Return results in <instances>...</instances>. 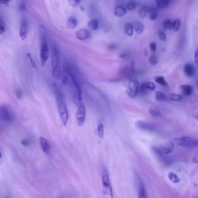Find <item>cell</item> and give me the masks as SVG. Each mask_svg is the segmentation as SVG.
Here are the masks:
<instances>
[{"label":"cell","mask_w":198,"mask_h":198,"mask_svg":"<svg viewBox=\"0 0 198 198\" xmlns=\"http://www.w3.org/2000/svg\"><path fill=\"white\" fill-rule=\"evenodd\" d=\"M125 29L126 33L129 36L133 35L134 33L133 25L130 23H127L125 24Z\"/></svg>","instance_id":"25"},{"label":"cell","mask_w":198,"mask_h":198,"mask_svg":"<svg viewBox=\"0 0 198 198\" xmlns=\"http://www.w3.org/2000/svg\"><path fill=\"white\" fill-rule=\"evenodd\" d=\"M170 99L172 101H180L182 100L183 97L181 95L171 93L170 94Z\"/></svg>","instance_id":"29"},{"label":"cell","mask_w":198,"mask_h":198,"mask_svg":"<svg viewBox=\"0 0 198 198\" xmlns=\"http://www.w3.org/2000/svg\"><path fill=\"white\" fill-rule=\"evenodd\" d=\"M149 62L150 64L155 65L157 64L158 62V58L156 55H152L149 59Z\"/></svg>","instance_id":"33"},{"label":"cell","mask_w":198,"mask_h":198,"mask_svg":"<svg viewBox=\"0 0 198 198\" xmlns=\"http://www.w3.org/2000/svg\"><path fill=\"white\" fill-rule=\"evenodd\" d=\"M193 198H197V197H193Z\"/></svg>","instance_id":"49"},{"label":"cell","mask_w":198,"mask_h":198,"mask_svg":"<svg viewBox=\"0 0 198 198\" xmlns=\"http://www.w3.org/2000/svg\"><path fill=\"white\" fill-rule=\"evenodd\" d=\"M28 34V22L25 18H23L21 21L20 29H19V35L21 40H25Z\"/></svg>","instance_id":"10"},{"label":"cell","mask_w":198,"mask_h":198,"mask_svg":"<svg viewBox=\"0 0 198 198\" xmlns=\"http://www.w3.org/2000/svg\"><path fill=\"white\" fill-rule=\"evenodd\" d=\"M195 119H197V120H198V114L195 116Z\"/></svg>","instance_id":"47"},{"label":"cell","mask_w":198,"mask_h":198,"mask_svg":"<svg viewBox=\"0 0 198 198\" xmlns=\"http://www.w3.org/2000/svg\"><path fill=\"white\" fill-rule=\"evenodd\" d=\"M40 142L42 151L45 153H48L49 152L50 145L47 140L43 137H40Z\"/></svg>","instance_id":"13"},{"label":"cell","mask_w":198,"mask_h":198,"mask_svg":"<svg viewBox=\"0 0 198 198\" xmlns=\"http://www.w3.org/2000/svg\"><path fill=\"white\" fill-rule=\"evenodd\" d=\"M86 107L83 103H81L79 105L77 112L76 114V119L77 120L78 125L79 126H81L84 123L86 118Z\"/></svg>","instance_id":"8"},{"label":"cell","mask_w":198,"mask_h":198,"mask_svg":"<svg viewBox=\"0 0 198 198\" xmlns=\"http://www.w3.org/2000/svg\"><path fill=\"white\" fill-rule=\"evenodd\" d=\"M134 28H135V32L138 35H141L145 31V27L143 24L140 21H135L134 23Z\"/></svg>","instance_id":"15"},{"label":"cell","mask_w":198,"mask_h":198,"mask_svg":"<svg viewBox=\"0 0 198 198\" xmlns=\"http://www.w3.org/2000/svg\"><path fill=\"white\" fill-rule=\"evenodd\" d=\"M77 24V23L76 19L73 17H70L67 21L66 25L68 28L73 29L76 27Z\"/></svg>","instance_id":"17"},{"label":"cell","mask_w":198,"mask_h":198,"mask_svg":"<svg viewBox=\"0 0 198 198\" xmlns=\"http://www.w3.org/2000/svg\"><path fill=\"white\" fill-rule=\"evenodd\" d=\"M155 81L158 84L163 87H167L168 83L165 80L164 78L161 76H156L155 78Z\"/></svg>","instance_id":"22"},{"label":"cell","mask_w":198,"mask_h":198,"mask_svg":"<svg viewBox=\"0 0 198 198\" xmlns=\"http://www.w3.org/2000/svg\"><path fill=\"white\" fill-rule=\"evenodd\" d=\"M2 20L1 18V20H0V34L1 35L4 33L5 32V27L4 26L3 24Z\"/></svg>","instance_id":"39"},{"label":"cell","mask_w":198,"mask_h":198,"mask_svg":"<svg viewBox=\"0 0 198 198\" xmlns=\"http://www.w3.org/2000/svg\"><path fill=\"white\" fill-rule=\"evenodd\" d=\"M89 28L93 30H96L99 27V21L97 19H93L89 21L88 24Z\"/></svg>","instance_id":"24"},{"label":"cell","mask_w":198,"mask_h":198,"mask_svg":"<svg viewBox=\"0 0 198 198\" xmlns=\"http://www.w3.org/2000/svg\"><path fill=\"white\" fill-rule=\"evenodd\" d=\"M21 143L24 146L27 147L28 146L29 141L27 139H23V140H21Z\"/></svg>","instance_id":"41"},{"label":"cell","mask_w":198,"mask_h":198,"mask_svg":"<svg viewBox=\"0 0 198 198\" xmlns=\"http://www.w3.org/2000/svg\"><path fill=\"white\" fill-rule=\"evenodd\" d=\"M197 86H198V82H197Z\"/></svg>","instance_id":"48"},{"label":"cell","mask_w":198,"mask_h":198,"mask_svg":"<svg viewBox=\"0 0 198 198\" xmlns=\"http://www.w3.org/2000/svg\"><path fill=\"white\" fill-rule=\"evenodd\" d=\"M59 54L56 47H53L52 55V65L53 76L58 79H61L62 75L60 66Z\"/></svg>","instance_id":"2"},{"label":"cell","mask_w":198,"mask_h":198,"mask_svg":"<svg viewBox=\"0 0 198 198\" xmlns=\"http://www.w3.org/2000/svg\"><path fill=\"white\" fill-rule=\"evenodd\" d=\"M172 21L170 19H167L163 23V27L167 30H170L173 27Z\"/></svg>","instance_id":"30"},{"label":"cell","mask_w":198,"mask_h":198,"mask_svg":"<svg viewBox=\"0 0 198 198\" xmlns=\"http://www.w3.org/2000/svg\"><path fill=\"white\" fill-rule=\"evenodd\" d=\"M149 113L150 115L153 117H158L161 115V112L158 109L155 108H151L149 109Z\"/></svg>","instance_id":"28"},{"label":"cell","mask_w":198,"mask_h":198,"mask_svg":"<svg viewBox=\"0 0 198 198\" xmlns=\"http://www.w3.org/2000/svg\"><path fill=\"white\" fill-rule=\"evenodd\" d=\"M41 40L40 58L42 66H44L48 60L49 57L48 47L44 32L42 34Z\"/></svg>","instance_id":"3"},{"label":"cell","mask_w":198,"mask_h":198,"mask_svg":"<svg viewBox=\"0 0 198 198\" xmlns=\"http://www.w3.org/2000/svg\"><path fill=\"white\" fill-rule=\"evenodd\" d=\"M136 8L135 3V1H129L127 3V8L130 11H135Z\"/></svg>","instance_id":"31"},{"label":"cell","mask_w":198,"mask_h":198,"mask_svg":"<svg viewBox=\"0 0 198 198\" xmlns=\"http://www.w3.org/2000/svg\"><path fill=\"white\" fill-rule=\"evenodd\" d=\"M135 126L139 129L148 131H155L157 129L156 127L153 124L143 121H137L136 122Z\"/></svg>","instance_id":"9"},{"label":"cell","mask_w":198,"mask_h":198,"mask_svg":"<svg viewBox=\"0 0 198 198\" xmlns=\"http://www.w3.org/2000/svg\"><path fill=\"white\" fill-rule=\"evenodd\" d=\"M145 87L147 88L148 90L154 91L156 89V85L153 83L148 82L144 83Z\"/></svg>","instance_id":"32"},{"label":"cell","mask_w":198,"mask_h":198,"mask_svg":"<svg viewBox=\"0 0 198 198\" xmlns=\"http://www.w3.org/2000/svg\"><path fill=\"white\" fill-rule=\"evenodd\" d=\"M149 47L150 50L152 52H155L156 51L157 49V45L155 42H152L150 43L149 45Z\"/></svg>","instance_id":"36"},{"label":"cell","mask_w":198,"mask_h":198,"mask_svg":"<svg viewBox=\"0 0 198 198\" xmlns=\"http://www.w3.org/2000/svg\"><path fill=\"white\" fill-rule=\"evenodd\" d=\"M53 87L62 122L64 125L66 126L68 120L69 114L68 109L65 102L64 94L56 84H54Z\"/></svg>","instance_id":"1"},{"label":"cell","mask_w":198,"mask_h":198,"mask_svg":"<svg viewBox=\"0 0 198 198\" xmlns=\"http://www.w3.org/2000/svg\"><path fill=\"white\" fill-rule=\"evenodd\" d=\"M155 2L157 6L160 9H163L168 5L170 1L169 0H157Z\"/></svg>","instance_id":"20"},{"label":"cell","mask_w":198,"mask_h":198,"mask_svg":"<svg viewBox=\"0 0 198 198\" xmlns=\"http://www.w3.org/2000/svg\"><path fill=\"white\" fill-rule=\"evenodd\" d=\"M81 1L79 0H69L68 1L70 5L73 8L77 7L80 4Z\"/></svg>","instance_id":"35"},{"label":"cell","mask_w":198,"mask_h":198,"mask_svg":"<svg viewBox=\"0 0 198 198\" xmlns=\"http://www.w3.org/2000/svg\"><path fill=\"white\" fill-rule=\"evenodd\" d=\"M121 58H127L129 57V54L128 53H125L122 54L119 56Z\"/></svg>","instance_id":"44"},{"label":"cell","mask_w":198,"mask_h":198,"mask_svg":"<svg viewBox=\"0 0 198 198\" xmlns=\"http://www.w3.org/2000/svg\"><path fill=\"white\" fill-rule=\"evenodd\" d=\"M98 135L99 137L103 138L104 135V127L102 123H99L97 127Z\"/></svg>","instance_id":"26"},{"label":"cell","mask_w":198,"mask_h":198,"mask_svg":"<svg viewBox=\"0 0 198 198\" xmlns=\"http://www.w3.org/2000/svg\"><path fill=\"white\" fill-rule=\"evenodd\" d=\"M175 143L179 146L195 148L198 147V140L190 137L185 136L176 139Z\"/></svg>","instance_id":"4"},{"label":"cell","mask_w":198,"mask_h":198,"mask_svg":"<svg viewBox=\"0 0 198 198\" xmlns=\"http://www.w3.org/2000/svg\"><path fill=\"white\" fill-rule=\"evenodd\" d=\"M9 1H1L0 2H1V4L6 5H8V4H9Z\"/></svg>","instance_id":"46"},{"label":"cell","mask_w":198,"mask_h":198,"mask_svg":"<svg viewBox=\"0 0 198 198\" xmlns=\"http://www.w3.org/2000/svg\"><path fill=\"white\" fill-rule=\"evenodd\" d=\"M139 198H146V191H145V186L142 181H140V182Z\"/></svg>","instance_id":"19"},{"label":"cell","mask_w":198,"mask_h":198,"mask_svg":"<svg viewBox=\"0 0 198 198\" xmlns=\"http://www.w3.org/2000/svg\"><path fill=\"white\" fill-rule=\"evenodd\" d=\"M181 93L185 96H190L192 93L193 88L190 85H182L180 86Z\"/></svg>","instance_id":"14"},{"label":"cell","mask_w":198,"mask_h":198,"mask_svg":"<svg viewBox=\"0 0 198 198\" xmlns=\"http://www.w3.org/2000/svg\"><path fill=\"white\" fill-rule=\"evenodd\" d=\"M126 13V9L123 6H119L115 8L114 14L117 17H122Z\"/></svg>","instance_id":"16"},{"label":"cell","mask_w":198,"mask_h":198,"mask_svg":"<svg viewBox=\"0 0 198 198\" xmlns=\"http://www.w3.org/2000/svg\"><path fill=\"white\" fill-rule=\"evenodd\" d=\"M19 9L22 11H25L27 9L25 3L23 2L19 4Z\"/></svg>","instance_id":"40"},{"label":"cell","mask_w":198,"mask_h":198,"mask_svg":"<svg viewBox=\"0 0 198 198\" xmlns=\"http://www.w3.org/2000/svg\"><path fill=\"white\" fill-rule=\"evenodd\" d=\"M127 85V94L131 98L135 97L138 94L140 86L138 81L135 79L129 80Z\"/></svg>","instance_id":"6"},{"label":"cell","mask_w":198,"mask_h":198,"mask_svg":"<svg viewBox=\"0 0 198 198\" xmlns=\"http://www.w3.org/2000/svg\"><path fill=\"white\" fill-rule=\"evenodd\" d=\"M150 18L151 21H154L158 17V10L156 8H153L150 9Z\"/></svg>","instance_id":"23"},{"label":"cell","mask_w":198,"mask_h":198,"mask_svg":"<svg viewBox=\"0 0 198 198\" xmlns=\"http://www.w3.org/2000/svg\"><path fill=\"white\" fill-rule=\"evenodd\" d=\"M184 71L185 75L189 78L192 77L196 73L195 67L191 63H187L185 65Z\"/></svg>","instance_id":"11"},{"label":"cell","mask_w":198,"mask_h":198,"mask_svg":"<svg viewBox=\"0 0 198 198\" xmlns=\"http://www.w3.org/2000/svg\"><path fill=\"white\" fill-rule=\"evenodd\" d=\"M180 26V22L178 19H176L173 24V29L175 31H177Z\"/></svg>","instance_id":"34"},{"label":"cell","mask_w":198,"mask_h":198,"mask_svg":"<svg viewBox=\"0 0 198 198\" xmlns=\"http://www.w3.org/2000/svg\"><path fill=\"white\" fill-rule=\"evenodd\" d=\"M195 61L198 67V48L196 50L195 53Z\"/></svg>","instance_id":"42"},{"label":"cell","mask_w":198,"mask_h":198,"mask_svg":"<svg viewBox=\"0 0 198 198\" xmlns=\"http://www.w3.org/2000/svg\"><path fill=\"white\" fill-rule=\"evenodd\" d=\"M155 98L157 101H161L165 100L167 96L165 93L161 91H158L155 93Z\"/></svg>","instance_id":"21"},{"label":"cell","mask_w":198,"mask_h":198,"mask_svg":"<svg viewBox=\"0 0 198 198\" xmlns=\"http://www.w3.org/2000/svg\"><path fill=\"white\" fill-rule=\"evenodd\" d=\"M102 182L104 191L107 192L111 198H113V194L109 180V173L107 170L104 169L102 175Z\"/></svg>","instance_id":"7"},{"label":"cell","mask_w":198,"mask_h":198,"mask_svg":"<svg viewBox=\"0 0 198 198\" xmlns=\"http://www.w3.org/2000/svg\"><path fill=\"white\" fill-rule=\"evenodd\" d=\"M159 37L160 40L163 41H165L166 40V35L164 32H162V31H160L158 33Z\"/></svg>","instance_id":"38"},{"label":"cell","mask_w":198,"mask_h":198,"mask_svg":"<svg viewBox=\"0 0 198 198\" xmlns=\"http://www.w3.org/2000/svg\"><path fill=\"white\" fill-rule=\"evenodd\" d=\"M150 9L148 6H143L139 10V14L142 18H145L147 15L150 13Z\"/></svg>","instance_id":"18"},{"label":"cell","mask_w":198,"mask_h":198,"mask_svg":"<svg viewBox=\"0 0 198 198\" xmlns=\"http://www.w3.org/2000/svg\"><path fill=\"white\" fill-rule=\"evenodd\" d=\"M0 118L1 120L6 123L9 124L13 120V115L12 111L9 107L3 105L0 109Z\"/></svg>","instance_id":"5"},{"label":"cell","mask_w":198,"mask_h":198,"mask_svg":"<svg viewBox=\"0 0 198 198\" xmlns=\"http://www.w3.org/2000/svg\"><path fill=\"white\" fill-rule=\"evenodd\" d=\"M116 44H112V45H109V49H111V50L114 49L116 48Z\"/></svg>","instance_id":"45"},{"label":"cell","mask_w":198,"mask_h":198,"mask_svg":"<svg viewBox=\"0 0 198 198\" xmlns=\"http://www.w3.org/2000/svg\"><path fill=\"white\" fill-rule=\"evenodd\" d=\"M89 33L87 29L82 28L80 29L76 33V37L79 40H84L89 37Z\"/></svg>","instance_id":"12"},{"label":"cell","mask_w":198,"mask_h":198,"mask_svg":"<svg viewBox=\"0 0 198 198\" xmlns=\"http://www.w3.org/2000/svg\"><path fill=\"white\" fill-rule=\"evenodd\" d=\"M168 177L172 182L174 183H178L179 182L180 179L177 175L173 172H170L168 173Z\"/></svg>","instance_id":"27"},{"label":"cell","mask_w":198,"mask_h":198,"mask_svg":"<svg viewBox=\"0 0 198 198\" xmlns=\"http://www.w3.org/2000/svg\"><path fill=\"white\" fill-rule=\"evenodd\" d=\"M16 96L18 99H20L22 96V93H21V91L19 90L16 91Z\"/></svg>","instance_id":"43"},{"label":"cell","mask_w":198,"mask_h":198,"mask_svg":"<svg viewBox=\"0 0 198 198\" xmlns=\"http://www.w3.org/2000/svg\"><path fill=\"white\" fill-rule=\"evenodd\" d=\"M27 57H28V58H29V61L30 62L31 65H32L33 68H35L36 67V64L35 62L34 61L33 59L32 58V55L31 54V53H29V52H28L27 54Z\"/></svg>","instance_id":"37"}]
</instances>
